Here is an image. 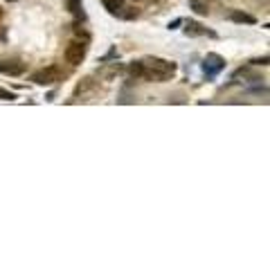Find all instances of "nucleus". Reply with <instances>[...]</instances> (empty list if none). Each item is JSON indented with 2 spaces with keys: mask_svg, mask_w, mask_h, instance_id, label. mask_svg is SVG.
I'll use <instances>...</instances> for the list:
<instances>
[{
  "mask_svg": "<svg viewBox=\"0 0 270 270\" xmlns=\"http://www.w3.org/2000/svg\"><path fill=\"white\" fill-rule=\"evenodd\" d=\"M86 54H88V45L84 41H72L65 48V61L70 65H79V63H84Z\"/></svg>",
  "mask_w": 270,
  "mask_h": 270,
  "instance_id": "20e7f679",
  "label": "nucleus"
},
{
  "mask_svg": "<svg viewBox=\"0 0 270 270\" xmlns=\"http://www.w3.org/2000/svg\"><path fill=\"white\" fill-rule=\"evenodd\" d=\"M68 9L72 11L74 16H84V11H81V0H68Z\"/></svg>",
  "mask_w": 270,
  "mask_h": 270,
  "instance_id": "4468645a",
  "label": "nucleus"
},
{
  "mask_svg": "<svg viewBox=\"0 0 270 270\" xmlns=\"http://www.w3.org/2000/svg\"><path fill=\"white\" fill-rule=\"evenodd\" d=\"M185 23V34L187 36H216L214 32H210L207 27H203L198 21H182Z\"/></svg>",
  "mask_w": 270,
  "mask_h": 270,
  "instance_id": "423d86ee",
  "label": "nucleus"
},
{
  "mask_svg": "<svg viewBox=\"0 0 270 270\" xmlns=\"http://www.w3.org/2000/svg\"><path fill=\"white\" fill-rule=\"evenodd\" d=\"M0 18H2V7H0Z\"/></svg>",
  "mask_w": 270,
  "mask_h": 270,
  "instance_id": "aec40b11",
  "label": "nucleus"
},
{
  "mask_svg": "<svg viewBox=\"0 0 270 270\" xmlns=\"http://www.w3.org/2000/svg\"><path fill=\"white\" fill-rule=\"evenodd\" d=\"M101 2H104V7H106L111 14H115V16H117V11L124 7V0H101Z\"/></svg>",
  "mask_w": 270,
  "mask_h": 270,
  "instance_id": "f8f14e48",
  "label": "nucleus"
},
{
  "mask_svg": "<svg viewBox=\"0 0 270 270\" xmlns=\"http://www.w3.org/2000/svg\"><path fill=\"white\" fill-rule=\"evenodd\" d=\"M25 72V63L21 59H2L0 61V74H9V77H18Z\"/></svg>",
  "mask_w": 270,
  "mask_h": 270,
  "instance_id": "39448f33",
  "label": "nucleus"
},
{
  "mask_svg": "<svg viewBox=\"0 0 270 270\" xmlns=\"http://www.w3.org/2000/svg\"><path fill=\"white\" fill-rule=\"evenodd\" d=\"M234 79H245V81H264L261 79V74H257L254 70H250V68H241V70H237L234 72Z\"/></svg>",
  "mask_w": 270,
  "mask_h": 270,
  "instance_id": "9d476101",
  "label": "nucleus"
},
{
  "mask_svg": "<svg viewBox=\"0 0 270 270\" xmlns=\"http://www.w3.org/2000/svg\"><path fill=\"white\" fill-rule=\"evenodd\" d=\"M230 21L241 23V25H254L257 18H254L252 14H245V11H232V14H230Z\"/></svg>",
  "mask_w": 270,
  "mask_h": 270,
  "instance_id": "1a4fd4ad",
  "label": "nucleus"
},
{
  "mask_svg": "<svg viewBox=\"0 0 270 270\" xmlns=\"http://www.w3.org/2000/svg\"><path fill=\"white\" fill-rule=\"evenodd\" d=\"M178 25H182V18H176V21L169 23V30H178Z\"/></svg>",
  "mask_w": 270,
  "mask_h": 270,
  "instance_id": "a211bd4d",
  "label": "nucleus"
},
{
  "mask_svg": "<svg viewBox=\"0 0 270 270\" xmlns=\"http://www.w3.org/2000/svg\"><path fill=\"white\" fill-rule=\"evenodd\" d=\"M7 2H18V0H7Z\"/></svg>",
  "mask_w": 270,
  "mask_h": 270,
  "instance_id": "412c9836",
  "label": "nucleus"
},
{
  "mask_svg": "<svg viewBox=\"0 0 270 270\" xmlns=\"http://www.w3.org/2000/svg\"><path fill=\"white\" fill-rule=\"evenodd\" d=\"M142 68H144L142 79L162 84V81H169L174 77L178 65L174 61H167V59H160V57H147L142 59Z\"/></svg>",
  "mask_w": 270,
  "mask_h": 270,
  "instance_id": "f257e3e1",
  "label": "nucleus"
},
{
  "mask_svg": "<svg viewBox=\"0 0 270 270\" xmlns=\"http://www.w3.org/2000/svg\"><path fill=\"white\" fill-rule=\"evenodd\" d=\"M0 99H16V95H14V92H9V90L0 88Z\"/></svg>",
  "mask_w": 270,
  "mask_h": 270,
  "instance_id": "dca6fc26",
  "label": "nucleus"
},
{
  "mask_svg": "<svg viewBox=\"0 0 270 270\" xmlns=\"http://www.w3.org/2000/svg\"><path fill=\"white\" fill-rule=\"evenodd\" d=\"M221 70H225V59L216 52H210L205 57V61H203V72H205V77L207 79H214Z\"/></svg>",
  "mask_w": 270,
  "mask_h": 270,
  "instance_id": "7ed1b4c3",
  "label": "nucleus"
},
{
  "mask_svg": "<svg viewBox=\"0 0 270 270\" xmlns=\"http://www.w3.org/2000/svg\"><path fill=\"white\" fill-rule=\"evenodd\" d=\"M61 79H63V72H61V68H57V65L41 68V70H36V72L32 74V81L36 86H54Z\"/></svg>",
  "mask_w": 270,
  "mask_h": 270,
  "instance_id": "f03ea898",
  "label": "nucleus"
},
{
  "mask_svg": "<svg viewBox=\"0 0 270 270\" xmlns=\"http://www.w3.org/2000/svg\"><path fill=\"white\" fill-rule=\"evenodd\" d=\"M97 88V84L90 77H86V79H81L79 84H77V88H74V95H81V97H86L88 92H92V90Z\"/></svg>",
  "mask_w": 270,
  "mask_h": 270,
  "instance_id": "6e6552de",
  "label": "nucleus"
},
{
  "mask_svg": "<svg viewBox=\"0 0 270 270\" xmlns=\"http://www.w3.org/2000/svg\"><path fill=\"white\" fill-rule=\"evenodd\" d=\"M191 9L196 11V14H207L210 5H207V0H191Z\"/></svg>",
  "mask_w": 270,
  "mask_h": 270,
  "instance_id": "ddd939ff",
  "label": "nucleus"
},
{
  "mask_svg": "<svg viewBox=\"0 0 270 270\" xmlns=\"http://www.w3.org/2000/svg\"><path fill=\"white\" fill-rule=\"evenodd\" d=\"M117 14H120L122 18H126V21H133V18L140 16V9H138V7H131L128 11H117Z\"/></svg>",
  "mask_w": 270,
  "mask_h": 270,
  "instance_id": "2eb2a0df",
  "label": "nucleus"
},
{
  "mask_svg": "<svg viewBox=\"0 0 270 270\" xmlns=\"http://www.w3.org/2000/svg\"><path fill=\"white\" fill-rule=\"evenodd\" d=\"M128 77H133V79H142V74H144V68H142V61H131L126 68Z\"/></svg>",
  "mask_w": 270,
  "mask_h": 270,
  "instance_id": "9b49d317",
  "label": "nucleus"
},
{
  "mask_svg": "<svg viewBox=\"0 0 270 270\" xmlns=\"http://www.w3.org/2000/svg\"><path fill=\"white\" fill-rule=\"evenodd\" d=\"M0 41H5V27L0 25Z\"/></svg>",
  "mask_w": 270,
  "mask_h": 270,
  "instance_id": "6ab92c4d",
  "label": "nucleus"
},
{
  "mask_svg": "<svg viewBox=\"0 0 270 270\" xmlns=\"http://www.w3.org/2000/svg\"><path fill=\"white\" fill-rule=\"evenodd\" d=\"M120 72H122V65L117 63V61H115V63H111V65H106V68H99V77L104 81H113Z\"/></svg>",
  "mask_w": 270,
  "mask_h": 270,
  "instance_id": "0eeeda50",
  "label": "nucleus"
},
{
  "mask_svg": "<svg viewBox=\"0 0 270 270\" xmlns=\"http://www.w3.org/2000/svg\"><path fill=\"white\" fill-rule=\"evenodd\" d=\"M268 61H270L268 57H261V59H254L252 65H268Z\"/></svg>",
  "mask_w": 270,
  "mask_h": 270,
  "instance_id": "f3484780",
  "label": "nucleus"
}]
</instances>
